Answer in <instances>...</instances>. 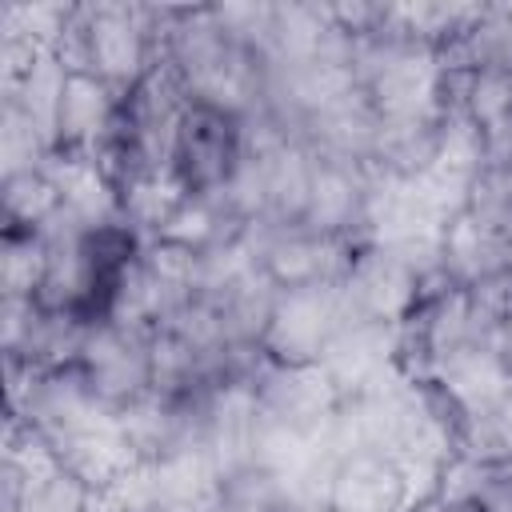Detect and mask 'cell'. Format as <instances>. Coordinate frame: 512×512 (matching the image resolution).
I'll return each instance as SVG.
<instances>
[{"instance_id":"obj_1","label":"cell","mask_w":512,"mask_h":512,"mask_svg":"<svg viewBox=\"0 0 512 512\" xmlns=\"http://www.w3.org/2000/svg\"><path fill=\"white\" fill-rule=\"evenodd\" d=\"M356 308L340 284H312V288H288L280 292L268 328L260 336V348L272 364H320L332 348V340L356 324Z\"/></svg>"},{"instance_id":"obj_2","label":"cell","mask_w":512,"mask_h":512,"mask_svg":"<svg viewBox=\"0 0 512 512\" xmlns=\"http://www.w3.org/2000/svg\"><path fill=\"white\" fill-rule=\"evenodd\" d=\"M240 160H244L240 116L192 100L180 120L176 152H172V172L184 180V188L192 196H216Z\"/></svg>"},{"instance_id":"obj_3","label":"cell","mask_w":512,"mask_h":512,"mask_svg":"<svg viewBox=\"0 0 512 512\" xmlns=\"http://www.w3.org/2000/svg\"><path fill=\"white\" fill-rule=\"evenodd\" d=\"M120 116V92L104 84L92 72H68L56 120H52V144L60 152H92Z\"/></svg>"},{"instance_id":"obj_4","label":"cell","mask_w":512,"mask_h":512,"mask_svg":"<svg viewBox=\"0 0 512 512\" xmlns=\"http://www.w3.org/2000/svg\"><path fill=\"white\" fill-rule=\"evenodd\" d=\"M324 508L328 512H404L400 464L392 456H380V452L344 456L332 468Z\"/></svg>"},{"instance_id":"obj_5","label":"cell","mask_w":512,"mask_h":512,"mask_svg":"<svg viewBox=\"0 0 512 512\" xmlns=\"http://www.w3.org/2000/svg\"><path fill=\"white\" fill-rule=\"evenodd\" d=\"M0 200H4V232H40L64 208V200H60L56 184L44 176V168L4 176Z\"/></svg>"},{"instance_id":"obj_6","label":"cell","mask_w":512,"mask_h":512,"mask_svg":"<svg viewBox=\"0 0 512 512\" xmlns=\"http://www.w3.org/2000/svg\"><path fill=\"white\" fill-rule=\"evenodd\" d=\"M48 272V244L40 232H4L0 252V288L4 296H28L36 300Z\"/></svg>"},{"instance_id":"obj_7","label":"cell","mask_w":512,"mask_h":512,"mask_svg":"<svg viewBox=\"0 0 512 512\" xmlns=\"http://www.w3.org/2000/svg\"><path fill=\"white\" fill-rule=\"evenodd\" d=\"M88 492H92V488L60 464L56 472H48L44 480H36V484L24 488L20 512H84Z\"/></svg>"},{"instance_id":"obj_8","label":"cell","mask_w":512,"mask_h":512,"mask_svg":"<svg viewBox=\"0 0 512 512\" xmlns=\"http://www.w3.org/2000/svg\"><path fill=\"white\" fill-rule=\"evenodd\" d=\"M152 512H164V508H152Z\"/></svg>"}]
</instances>
